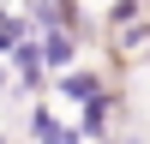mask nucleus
Masks as SVG:
<instances>
[{"label":"nucleus","mask_w":150,"mask_h":144,"mask_svg":"<svg viewBox=\"0 0 150 144\" xmlns=\"http://www.w3.org/2000/svg\"><path fill=\"white\" fill-rule=\"evenodd\" d=\"M144 12H150V0H102V30H120V24L144 18Z\"/></svg>","instance_id":"8"},{"label":"nucleus","mask_w":150,"mask_h":144,"mask_svg":"<svg viewBox=\"0 0 150 144\" xmlns=\"http://www.w3.org/2000/svg\"><path fill=\"white\" fill-rule=\"evenodd\" d=\"M24 144H78V132H72V120H60L42 96H30V108H24Z\"/></svg>","instance_id":"5"},{"label":"nucleus","mask_w":150,"mask_h":144,"mask_svg":"<svg viewBox=\"0 0 150 144\" xmlns=\"http://www.w3.org/2000/svg\"><path fill=\"white\" fill-rule=\"evenodd\" d=\"M30 54L42 60V72L54 78V72H66V66L84 60V36H72V30H30Z\"/></svg>","instance_id":"2"},{"label":"nucleus","mask_w":150,"mask_h":144,"mask_svg":"<svg viewBox=\"0 0 150 144\" xmlns=\"http://www.w3.org/2000/svg\"><path fill=\"white\" fill-rule=\"evenodd\" d=\"M0 144H12V138H6V132H0Z\"/></svg>","instance_id":"10"},{"label":"nucleus","mask_w":150,"mask_h":144,"mask_svg":"<svg viewBox=\"0 0 150 144\" xmlns=\"http://www.w3.org/2000/svg\"><path fill=\"white\" fill-rule=\"evenodd\" d=\"M108 84H114V78H108L102 66H84V60H78V66H66V72H54V78H48V90H54L60 102H72V108H84L90 96H102Z\"/></svg>","instance_id":"4"},{"label":"nucleus","mask_w":150,"mask_h":144,"mask_svg":"<svg viewBox=\"0 0 150 144\" xmlns=\"http://www.w3.org/2000/svg\"><path fill=\"white\" fill-rule=\"evenodd\" d=\"M24 36H30V18H24V6H0V60L18 54Z\"/></svg>","instance_id":"7"},{"label":"nucleus","mask_w":150,"mask_h":144,"mask_svg":"<svg viewBox=\"0 0 150 144\" xmlns=\"http://www.w3.org/2000/svg\"><path fill=\"white\" fill-rule=\"evenodd\" d=\"M108 48H114V66H150V12L108 30Z\"/></svg>","instance_id":"6"},{"label":"nucleus","mask_w":150,"mask_h":144,"mask_svg":"<svg viewBox=\"0 0 150 144\" xmlns=\"http://www.w3.org/2000/svg\"><path fill=\"white\" fill-rule=\"evenodd\" d=\"M24 18H30V30H72V36H90V18H84L78 0H24Z\"/></svg>","instance_id":"3"},{"label":"nucleus","mask_w":150,"mask_h":144,"mask_svg":"<svg viewBox=\"0 0 150 144\" xmlns=\"http://www.w3.org/2000/svg\"><path fill=\"white\" fill-rule=\"evenodd\" d=\"M120 102L126 96L108 84L102 96H90V102L78 108V120H72V132H78V144H114V114H120Z\"/></svg>","instance_id":"1"},{"label":"nucleus","mask_w":150,"mask_h":144,"mask_svg":"<svg viewBox=\"0 0 150 144\" xmlns=\"http://www.w3.org/2000/svg\"><path fill=\"white\" fill-rule=\"evenodd\" d=\"M12 96V72H6V60H0V102Z\"/></svg>","instance_id":"9"}]
</instances>
